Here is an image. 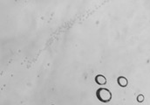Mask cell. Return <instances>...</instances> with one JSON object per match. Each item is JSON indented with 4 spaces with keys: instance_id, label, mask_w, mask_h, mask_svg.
I'll use <instances>...</instances> for the list:
<instances>
[{
    "instance_id": "3",
    "label": "cell",
    "mask_w": 150,
    "mask_h": 105,
    "mask_svg": "<svg viewBox=\"0 0 150 105\" xmlns=\"http://www.w3.org/2000/svg\"><path fill=\"white\" fill-rule=\"evenodd\" d=\"M117 82H118V84H119L121 87H122V88L127 87V84H128V81H127V79L126 77H124V76H120V77H118V79H117Z\"/></svg>"
},
{
    "instance_id": "2",
    "label": "cell",
    "mask_w": 150,
    "mask_h": 105,
    "mask_svg": "<svg viewBox=\"0 0 150 105\" xmlns=\"http://www.w3.org/2000/svg\"><path fill=\"white\" fill-rule=\"evenodd\" d=\"M94 81L99 85H105L107 83V79L102 75H96L95 78H94Z\"/></svg>"
},
{
    "instance_id": "4",
    "label": "cell",
    "mask_w": 150,
    "mask_h": 105,
    "mask_svg": "<svg viewBox=\"0 0 150 105\" xmlns=\"http://www.w3.org/2000/svg\"><path fill=\"white\" fill-rule=\"evenodd\" d=\"M144 99H145V97L143 95H139L137 96V102H142L144 101Z\"/></svg>"
},
{
    "instance_id": "1",
    "label": "cell",
    "mask_w": 150,
    "mask_h": 105,
    "mask_svg": "<svg viewBox=\"0 0 150 105\" xmlns=\"http://www.w3.org/2000/svg\"><path fill=\"white\" fill-rule=\"evenodd\" d=\"M96 96L102 102H108L112 99V93L109 89L105 88H101L96 91Z\"/></svg>"
}]
</instances>
